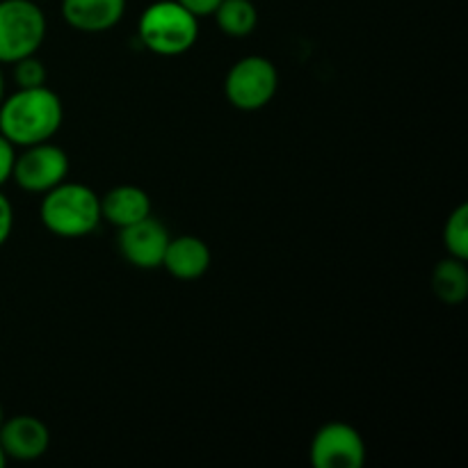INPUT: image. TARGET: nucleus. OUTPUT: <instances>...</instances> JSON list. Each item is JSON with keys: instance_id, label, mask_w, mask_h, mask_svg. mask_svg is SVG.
I'll return each instance as SVG.
<instances>
[{"instance_id": "nucleus-1", "label": "nucleus", "mask_w": 468, "mask_h": 468, "mask_svg": "<svg viewBox=\"0 0 468 468\" xmlns=\"http://www.w3.org/2000/svg\"><path fill=\"white\" fill-rule=\"evenodd\" d=\"M64 122L62 99L48 85L16 90L0 103V135L14 146L53 140Z\"/></svg>"}, {"instance_id": "nucleus-2", "label": "nucleus", "mask_w": 468, "mask_h": 468, "mask_svg": "<svg viewBox=\"0 0 468 468\" xmlns=\"http://www.w3.org/2000/svg\"><path fill=\"white\" fill-rule=\"evenodd\" d=\"M39 219L58 238L76 240L94 233L101 224V197L82 183L62 181L44 192Z\"/></svg>"}, {"instance_id": "nucleus-3", "label": "nucleus", "mask_w": 468, "mask_h": 468, "mask_svg": "<svg viewBox=\"0 0 468 468\" xmlns=\"http://www.w3.org/2000/svg\"><path fill=\"white\" fill-rule=\"evenodd\" d=\"M137 37L154 55L178 58L195 48L199 39V18L176 0H158L142 12Z\"/></svg>"}, {"instance_id": "nucleus-4", "label": "nucleus", "mask_w": 468, "mask_h": 468, "mask_svg": "<svg viewBox=\"0 0 468 468\" xmlns=\"http://www.w3.org/2000/svg\"><path fill=\"white\" fill-rule=\"evenodd\" d=\"M46 39V16L35 0H0V64L35 55Z\"/></svg>"}, {"instance_id": "nucleus-5", "label": "nucleus", "mask_w": 468, "mask_h": 468, "mask_svg": "<svg viewBox=\"0 0 468 468\" xmlns=\"http://www.w3.org/2000/svg\"><path fill=\"white\" fill-rule=\"evenodd\" d=\"M279 90V71L263 55H247L229 69L224 96L242 112H256L272 103Z\"/></svg>"}, {"instance_id": "nucleus-6", "label": "nucleus", "mask_w": 468, "mask_h": 468, "mask_svg": "<svg viewBox=\"0 0 468 468\" xmlns=\"http://www.w3.org/2000/svg\"><path fill=\"white\" fill-rule=\"evenodd\" d=\"M23 154L14 160L12 178L21 190L32 195H44L50 187L59 186L69 176V155L62 146L53 142L23 146Z\"/></svg>"}, {"instance_id": "nucleus-7", "label": "nucleus", "mask_w": 468, "mask_h": 468, "mask_svg": "<svg viewBox=\"0 0 468 468\" xmlns=\"http://www.w3.org/2000/svg\"><path fill=\"white\" fill-rule=\"evenodd\" d=\"M309 460L315 468H361L366 464V441L350 423L332 420L311 439Z\"/></svg>"}, {"instance_id": "nucleus-8", "label": "nucleus", "mask_w": 468, "mask_h": 468, "mask_svg": "<svg viewBox=\"0 0 468 468\" xmlns=\"http://www.w3.org/2000/svg\"><path fill=\"white\" fill-rule=\"evenodd\" d=\"M169 231L155 218H144L131 227L119 229L117 247L126 263L140 270H155L163 265L165 250L169 245Z\"/></svg>"}, {"instance_id": "nucleus-9", "label": "nucleus", "mask_w": 468, "mask_h": 468, "mask_svg": "<svg viewBox=\"0 0 468 468\" xmlns=\"http://www.w3.org/2000/svg\"><path fill=\"white\" fill-rule=\"evenodd\" d=\"M0 446H3L7 460L35 462L48 451L50 432L44 420H39L37 416H14L0 425Z\"/></svg>"}, {"instance_id": "nucleus-10", "label": "nucleus", "mask_w": 468, "mask_h": 468, "mask_svg": "<svg viewBox=\"0 0 468 468\" xmlns=\"http://www.w3.org/2000/svg\"><path fill=\"white\" fill-rule=\"evenodd\" d=\"M126 14V0H62V18L78 32L99 35L117 26Z\"/></svg>"}, {"instance_id": "nucleus-11", "label": "nucleus", "mask_w": 468, "mask_h": 468, "mask_svg": "<svg viewBox=\"0 0 468 468\" xmlns=\"http://www.w3.org/2000/svg\"><path fill=\"white\" fill-rule=\"evenodd\" d=\"M210 261H213L210 247L201 238L178 236L169 238V245L165 250L163 265L160 268L167 270L174 279L195 282V279H201L208 272Z\"/></svg>"}, {"instance_id": "nucleus-12", "label": "nucleus", "mask_w": 468, "mask_h": 468, "mask_svg": "<svg viewBox=\"0 0 468 468\" xmlns=\"http://www.w3.org/2000/svg\"><path fill=\"white\" fill-rule=\"evenodd\" d=\"M151 215V197L137 186H117L101 197V218L123 229Z\"/></svg>"}, {"instance_id": "nucleus-13", "label": "nucleus", "mask_w": 468, "mask_h": 468, "mask_svg": "<svg viewBox=\"0 0 468 468\" xmlns=\"http://www.w3.org/2000/svg\"><path fill=\"white\" fill-rule=\"evenodd\" d=\"M432 292L448 306H457L466 300L468 295V270L466 261L448 256L439 261L437 268L432 270Z\"/></svg>"}, {"instance_id": "nucleus-14", "label": "nucleus", "mask_w": 468, "mask_h": 468, "mask_svg": "<svg viewBox=\"0 0 468 468\" xmlns=\"http://www.w3.org/2000/svg\"><path fill=\"white\" fill-rule=\"evenodd\" d=\"M213 16L222 35L231 39H245L259 26V9L251 0H222Z\"/></svg>"}, {"instance_id": "nucleus-15", "label": "nucleus", "mask_w": 468, "mask_h": 468, "mask_svg": "<svg viewBox=\"0 0 468 468\" xmlns=\"http://www.w3.org/2000/svg\"><path fill=\"white\" fill-rule=\"evenodd\" d=\"M443 247L448 256L468 259V206L460 204L443 224Z\"/></svg>"}, {"instance_id": "nucleus-16", "label": "nucleus", "mask_w": 468, "mask_h": 468, "mask_svg": "<svg viewBox=\"0 0 468 468\" xmlns=\"http://www.w3.org/2000/svg\"><path fill=\"white\" fill-rule=\"evenodd\" d=\"M14 67V82H16V90H32V87H44L48 80V71H46V64L41 62L35 55H27V58L16 59L12 64Z\"/></svg>"}, {"instance_id": "nucleus-17", "label": "nucleus", "mask_w": 468, "mask_h": 468, "mask_svg": "<svg viewBox=\"0 0 468 468\" xmlns=\"http://www.w3.org/2000/svg\"><path fill=\"white\" fill-rule=\"evenodd\" d=\"M14 160H16V146L7 137L0 135V187L12 178Z\"/></svg>"}, {"instance_id": "nucleus-18", "label": "nucleus", "mask_w": 468, "mask_h": 468, "mask_svg": "<svg viewBox=\"0 0 468 468\" xmlns=\"http://www.w3.org/2000/svg\"><path fill=\"white\" fill-rule=\"evenodd\" d=\"M12 229H14V208H12V201L0 192V247L9 240L12 236Z\"/></svg>"}, {"instance_id": "nucleus-19", "label": "nucleus", "mask_w": 468, "mask_h": 468, "mask_svg": "<svg viewBox=\"0 0 468 468\" xmlns=\"http://www.w3.org/2000/svg\"><path fill=\"white\" fill-rule=\"evenodd\" d=\"M181 3L187 12L195 14L197 18H204V16H213V12L218 9V5L222 0H176Z\"/></svg>"}, {"instance_id": "nucleus-20", "label": "nucleus", "mask_w": 468, "mask_h": 468, "mask_svg": "<svg viewBox=\"0 0 468 468\" xmlns=\"http://www.w3.org/2000/svg\"><path fill=\"white\" fill-rule=\"evenodd\" d=\"M5 99V76H3V67H0V103Z\"/></svg>"}, {"instance_id": "nucleus-21", "label": "nucleus", "mask_w": 468, "mask_h": 468, "mask_svg": "<svg viewBox=\"0 0 468 468\" xmlns=\"http://www.w3.org/2000/svg\"><path fill=\"white\" fill-rule=\"evenodd\" d=\"M5 464H7V455H5L3 446H0V468H5Z\"/></svg>"}, {"instance_id": "nucleus-22", "label": "nucleus", "mask_w": 468, "mask_h": 468, "mask_svg": "<svg viewBox=\"0 0 468 468\" xmlns=\"http://www.w3.org/2000/svg\"><path fill=\"white\" fill-rule=\"evenodd\" d=\"M3 420H5V414H3V407H0V425H3Z\"/></svg>"}, {"instance_id": "nucleus-23", "label": "nucleus", "mask_w": 468, "mask_h": 468, "mask_svg": "<svg viewBox=\"0 0 468 468\" xmlns=\"http://www.w3.org/2000/svg\"><path fill=\"white\" fill-rule=\"evenodd\" d=\"M35 3H39V0H35Z\"/></svg>"}]
</instances>
